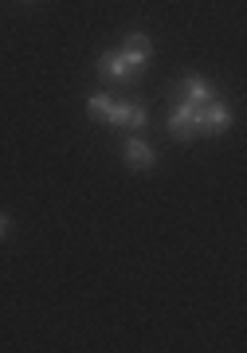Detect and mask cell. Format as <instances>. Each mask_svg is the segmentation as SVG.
Returning <instances> with one entry per match:
<instances>
[{
  "label": "cell",
  "instance_id": "6da1fadb",
  "mask_svg": "<svg viewBox=\"0 0 247 353\" xmlns=\"http://www.w3.org/2000/svg\"><path fill=\"white\" fill-rule=\"evenodd\" d=\"M192 126H197V134H228L232 130V110L224 102L208 99L204 106L192 110Z\"/></svg>",
  "mask_w": 247,
  "mask_h": 353
},
{
  "label": "cell",
  "instance_id": "7a4b0ae2",
  "mask_svg": "<svg viewBox=\"0 0 247 353\" xmlns=\"http://www.w3.org/2000/svg\"><path fill=\"white\" fill-rule=\"evenodd\" d=\"M95 67H99V75H106V79H134V75H141V71H146V63L130 59L126 51H102Z\"/></svg>",
  "mask_w": 247,
  "mask_h": 353
},
{
  "label": "cell",
  "instance_id": "3957f363",
  "mask_svg": "<svg viewBox=\"0 0 247 353\" xmlns=\"http://www.w3.org/2000/svg\"><path fill=\"white\" fill-rule=\"evenodd\" d=\"M146 118H149L146 102H114L110 114H106V126H114V130H141L146 126Z\"/></svg>",
  "mask_w": 247,
  "mask_h": 353
},
{
  "label": "cell",
  "instance_id": "277c9868",
  "mask_svg": "<svg viewBox=\"0 0 247 353\" xmlns=\"http://www.w3.org/2000/svg\"><path fill=\"white\" fill-rule=\"evenodd\" d=\"M192 102H185V99H177V106L169 110V134H173L177 141H188L192 134H197V126H192Z\"/></svg>",
  "mask_w": 247,
  "mask_h": 353
},
{
  "label": "cell",
  "instance_id": "5b68a950",
  "mask_svg": "<svg viewBox=\"0 0 247 353\" xmlns=\"http://www.w3.org/2000/svg\"><path fill=\"white\" fill-rule=\"evenodd\" d=\"M122 157H126L130 169H153V165H157V153H153V145H149L146 138H126Z\"/></svg>",
  "mask_w": 247,
  "mask_h": 353
},
{
  "label": "cell",
  "instance_id": "8992f818",
  "mask_svg": "<svg viewBox=\"0 0 247 353\" xmlns=\"http://www.w3.org/2000/svg\"><path fill=\"white\" fill-rule=\"evenodd\" d=\"M212 94H216V90H212V83H208L204 75H188L185 83H181V99L192 102V106H204Z\"/></svg>",
  "mask_w": 247,
  "mask_h": 353
},
{
  "label": "cell",
  "instance_id": "52a82bcc",
  "mask_svg": "<svg viewBox=\"0 0 247 353\" xmlns=\"http://www.w3.org/2000/svg\"><path fill=\"white\" fill-rule=\"evenodd\" d=\"M122 51L130 55V59H137V63H149V55H153V39L146 36V32H130L122 43Z\"/></svg>",
  "mask_w": 247,
  "mask_h": 353
},
{
  "label": "cell",
  "instance_id": "ba28073f",
  "mask_svg": "<svg viewBox=\"0 0 247 353\" xmlns=\"http://www.w3.org/2000/svg\"><path fill=\"white\" fill-rule=\"evenodd\" d=\"M110 106H114V99L106 94V90H95L87 99V114L95 118V122H106V114H110Z\"/></svg>",
  "mask_w": 247,
  "mask_h": 353
},
{
  "label": "cell",
  "instance_id": "9c48e42d",
  "mask_svg": "<svg viewBox=\"0 0 247 353\" xmlns=\"http://www.w3.org/2000/svg\"><path fill=\"white\" fill-rule=\"evenodd\" d=\"M8 232H12V220H8V216L0 212V240H4V236H8Z\"/></svg>",
  "mask_w": 247,
  "mask_h": 353
}]
</instances>
